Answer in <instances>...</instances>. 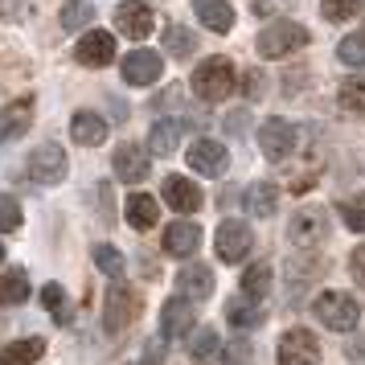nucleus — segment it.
<instances>
[{
	"label": "nucleus",
	"mask_w": 365,
	"mask_h": 365,
	"mask_svg": "<svg viewBox=\"0 0 365 365\" xmlns=\"http://www.w3.org/2000/svg\"><path fill=\"white\" fill-rule=\"evenodd\" d=\"M312 312L324 329L349 332V329H357V320H361V304L349 296V292H320L312 304Z\"/></svg>",
	"instance_id": "nucleus-1"
},
{
	"label": "nucleus",
	"mask_w": 365,
	"mask_h": 365,
	"mask_svg": "<svg viewBox=\"0 0 365 365\" xmlns=\"http://www.w3.org/2000/svg\"><path fill=\"white\" fill-rule=\"evenodd\" d=\"M193 91H197V99H205V103L230 99V91H234V62H230V58H205V62L193 70Z\"/></svg>",
	"instance_id": "nucleus-2"
},
{
	"label": "nucleus",
	"mask_w": 365,
	"mask_h": 365,
	"mask_svg": "<svg viewBox=\"0 0 365 365\" xmlns=\"http://www.w3.org/2000/svg\"><path fill=\"white\" fill-rule=\"evenodd\" d=\"M308 46V29L296 21H271L263 34H259V53L263 58H283V53Z\"/></svg>",
	"instance_id": "nucleus-3"
},
{
	"label": "nucleus",
	"mask_w": 365,
	"mask_h": 365,
	"mask_svg": "<svg viewBox=\"0 0 365 365\" xmlns=\"http://www.w3.org/2000/svg\"><path fill=\"white\" fill-rule=\"evenodd\" d=\"M140 316V296H135L128 283H115L107 299H103V329L107 332H123Z\"/></svg>",
	"instance_id": "nucleus-4"
},
{
	"label": "nucleus",
	"mask_w": 365,
	"mask_h": 365,
	"mask_svg": "<svg viewBox=\"0 0 365 365\" xmlns=\"http://www.w3.org/2000/svg\"><path fill=\"white\" fill-rule=\"evenodd\" d=\"M296 144H299V132L287 119H279V115L263 119V128H259V148H263L267 160H275V165L287 160V156L296 152Z\"/></svg>",
	"instance_id": "nucleus-5"
},
{
	"label": "nucleus",
	"mask_w": 365,
	"mask_h": 365,
	"mask_svg": "<svg viewBox=\"0 0 365 365\" xmlns=\"http://www.w3.org/2000/svg\"><path fill=\"white\" fill-rule=\"evenodd\" d=\"M66 152L58 148V144H41V148L29 152V177H34L37 185H58V181H66Z\"/></svg>",
	"instance_id": "nucleus-6"
},
{
	"label": "nucleus",
	"mask_w": 365,
	"mask_h": 365,
	"mask_svg": "<svg viewBox=\"0 0 365 365\" xmlns=\"http://www.w3.org/2000/svg\"><path fill=\"white\" fill-rule=\"evenodd\" d=\"M275 357H279V365H320V341L308 329H292L283 332Z\"/></svg>",
	"instance_id": "nucleus-7"
},
{
	"label": "nucleus",
	"mask_w": 365,
	"mask_h": 365,
	"mask_svg": "<svg viewBox=\"0 0 365 365\" xmlns=\"http://www.w3.org/2000/svg\"><path fill=\"white\" fill-rule=\"evenodd\" d=\"M250 242H255V234H250V226L247 222H222V226H217V259H222V263H242V259H247L250 255Z\"/></svg>",
	"instance_id": "nucleus-8"
},
{
	"label": "nucleus",
	"mask_w": 365,
	"mask_h": 365,
	"mask_svg": "<svg viewBox=\"0 0 365 365\" xmlns=\"http://www.w3.org/2000/svg\"><path fill=\"white\" fill-rule=\"evenodd\" d=\"M115 29L123 37H132V41H144L156 29V17H152V9L144 0H123L115 9Z\"/></svg>",
	"instance_id": "nucleus-9"
},
{
	"label": "nucleus",
	"mask_w": 365,
	"mask_h": 365,
	"mask_svg": "<svg viewBox=\"0 0 365 365\" xmlns=\"http://www.w3.org/2000/svg\"><path fill=\"white\" fill-rule=\"evenodd\" d=\"M165 74V62H160V53H152V50H135L123 58V83H132V86H152L156 78Z\"/></svg>",
	"instance_id": "nucleus-10"
},
{
	"label": "nucleus",
	"mask_w": 365,
	"mask_h": 365,
	"mask_svg": "<svg viewBox=\"0 0 365 365\" xmlns=\"http://www.w3.org/2000/svg\"><path fill=\"white\" fill-rule=\"evenodd\" d=\"M287 234H292L296 247H316V242H324V234H329V214H324V210H296Z\"/></svg>",
	"instance_id": "nucleus-11"
},
{
	"label": "nucleus",
	"mask_w": 365,
	"mask_h": 365,
	"mask_svg": "<svg viewBox=\"0 0 365 365\" xmlns=\"http://www.w3.org/2000/svg\"><path fill=\"white\" fill-rule=\"evenodd\" d=\"M74 58H78L83 66H107V62L115 58V37L103 34V29H91V34L78 37V46H74Z\"/></svg>",
	"instance_id": "nucleus-12"
},
{
	"label": "nucleus",
	"mask_w": 365,
	"mask_h": 365,
	"mask_svg": "<svg viewBox=\"0 0 365 365\" xmlns=\"http://www.w3.org/2000/svg\"><path fill=\"white\" fill-rule=\"evenodd\" d=\"M226 165H230V156H226V148H222L217 140H197V144L189 148V168L201 173V177H222Z\"/></svg>",
	"instance_id": "nucleus-13"
},
{
	"label": "nucleus",
	"mask_w": 365,
	"mask_h": 365,
	"mask_svg": "<svg viewBox=\"0 0 365 365\" xmlns=\"http://www.w3.org/2000/svg\"><path fill=\"white\" fill-rule=\"evenodd\" d=\"M193 316H197V308H193L189 296L165 299V308H160V332L165 336H185V332L193 329Z\"/></svg>",
	"instance_id": "nucleus-14"
},
{
	"label": "nucleus",
	"mask_w": 365,
	"mask_h": 365,
	"mask_svg": "<svg viewBox=\"0 0 365 365\" xmlns=\"http://www.w3.org/2000/svg\"><path fill=\"white\" fill-rule=\"evenodd\" d=\"M165 201L177 210V214H197L205 193H201L189 177H165Z\"/></svg>",
	"instance_id": "nucleus-15"
},
{
	"label": "nucleus",
	"mask_w": 365,
	"mask_h": 365,
	"mask_svg": "<svg viewBox=\"0 0 365 365\" xmlns=\"http://www.w3.org/2000/svg\"><path fill=\"white\" fill-rule=\"evenodd\" d=\"M111 165H115V177H119V181L135 185V181H144V177H148V152L140 148V144H119Z\"/></svg>",
	"instance_id": "nucleus-16"
},
{
	"label": "nucleus",
	"mask_w": 365,
	"mask_h": 365,
	"mask_svg": "<svg viewBox=\"0 0 365 365\" xmlns=\"http://www.w3.org/2000/svg\"><path fill=\"white\" fill-rule=\"evenodd\" d=\"M29 123H34V99H29V95H25V99H13L4 111H0V144L17 140Z\"/></svg>",
	"instance_id": "nucleus-17"
},
{
	"label": "nucleus",
	"mask_w": 365,
	"mask_h": 365,
	"mask_svg": "<svg viewBox=\"0 0 365 365\" xmlns=\"http://www.w3.org/2000/svg\"><path fill=\"white\" fill-rule=\"evenodd\" d=\"M197 247H201V226L197 222H173V226L165 230V250L177 255V259H189Z\"/></svg>",
	"instance_id": "nucleus-18"
},
{
	"label": "nucleus",
	"mask_w": 365,
	"mask_h": 365,
	"mask_svg": "<svg viewBox=\"0 0 365 365\" xmlns=\"http://www.w3.org/2000/svg\"><path fill=\"white\" fill-rule=\"evenodd\" d=\"M70 135L83 148H99L103 140H107V119L95 115V111H78V115L70 119Z\"/></svg>",
	"instance_id": "nucleus-19"
},
{
	"label": "nucleus",
	"mask_w": 365,
	"mask_h": 365,
	"mask_svg": "<svg viewBox=\"0 0 365 365\" xmlns=\"http://www.w3.org/2000/svg\"><path fill=\"white\" fill-rule=\"evenodd\" d=\"M193 13L205 29H214V34H230L234 29V9L230 0H193Z\"/></svg>",
	"instance_id": "nucleus-20"
},
{
	"label": "nucleus",
	"mask_w": 365,
	"mask_h": 365,
	"mask_svg": "<svg viewBox=\"0 0 365 365\" xmlns=\"http://www.w3.org/2000/svg\"><path fill=\"white\" fill-rule=\"evenodd\" d=\"M177 292L189 299H205V296H214V271L205 263H193V267H185L181 275H177Z\"/></svg>",
	"instance_id": "nucleus-21"
},
{
	"label": "nucleus",
	"mask_w": 365,
	"mask_h": 365,
	"mask_svg": "<svg viewBox=\"0 0 365 365\" xmlns=\"http://www.w3.org/2000/svg\"><path fill=\"white\" fill-rule=\"evenodd\" d=\"M226 320H230L234 329H259L263 324V308H259V299H250L242 292V296H234L226 304Z\"/></svg>",
	"instance_id": "nucleus-22"
},
{
	"label": "nucleus",
	"mask_w": 365,
	"mask_h": 365,
	"mask_svg": "<svg viewBox=\"0 0 365 365\" xmlns=\"http://www.w3.org/2000/svg\"><path fill=\"white\" fill-rule=\"evenodd\" d=\"M46 353V341L41 336H25V341H13V345L0 349V365H34L41 361Z\"/></svg>",
	"instance_id": "nucleus-23"
},
{
	"label": "nucleus",
	"mask_w": 365,
	"mask_h": 365,
	"mask_svg": "<svg viewBox=\"0 0 365 365\" xmlns=\"http://www.w3.org/2000/svg\"><path fill=\"white\" fill-rule=\"evenodd\" d=\"M242 205H247V214L255 217H271L275 214V205H279V189L271 181H259L247 189V197H242Z\"/></svg>",
	"instance_id": "nucleus-24"
},
{
	"label": "nucleus",
	"mask_w": 365,
	"mask_h": 365,
	"mask_svg": "<svg viewBox=\"0 0 365 365\" xmlns=\"http://www.w3.org/2000/svg\"><path fill=\"white\" fill-rule=\"evenodd\" d=\"M181 123L177 119H156L148 132V152H156V156H168V152H177V140H181Z\"/></svg>",
	"instance_id": "nucleus-25"
},
{
	"label": "nucleus",
	"mask_w": 365,
	"mask_h": 365,
	"mask_svg": "<svg viewBox=\"0 0 365 365\" xmlns=\"http://www.w3.org/2000/svg\"><path fill=\"white\" fill-rule=\"evenodd\" d=\"M156 217H160L156 197H148V193H132V197H128V222H132L135 230H152Z\"/></svg>",
	"instance_id": "nucleus-26"
},
{
	"label": "nucleus",
	"mask_w": 365,
	"mask_h": 365,
	"mask_svg": "<svg viewBox=\"0 0 365 365\" xmlns=\"http://www.w3.org/2000/svg\"><path fill=\"white\" fill-rule=\"evenodd\" d=\"M91 21H95V4H91V0H66V4H62V29H66V34H78Z\"/></svg>",
	"instance_id": "nucleus-27"
},
{
	"label": "nucleus",
	"mask_w": 365,
	"mask_h": 365,
	"mask_svg": "<svg viewBox=\"0 0 365 365\" xmlns=\"http://www.w3.org/2000/svg\"><path fill=\"white\" fill-rule=\"evenodd\" d=\"M29 299V275L25 271H9L4 279H0V304H25Z\"/></svg>",
	"instance_id": "nucleus-28"
},
{
	"label": "nucleus",
	"mask_w": 365,
	"mask_h": 365,
	"mask_svg": "<svg viewBox=\"0 0 365 365\" xmlns=\"http://www.w3.org/2000/svg\"><path fill=\"white\" fill-rule=\"evenodd\" d=\"M242 292H247L250 299H263L267 292H271V267L267 263L247 267V275H242Z\"/></svg>",
	"instance_id": "nucleus-29"
},
{
	"label": "nucleus",
	"mask_w": 365,
	"mask_h": 365,
	"mask_svg": "<svg viewBox=\"0 0 365 365\" xmlns=\"http://www.w3.org/2000/svg\"><path fill=\"white\" fill-rule=\"evenodd\" d=\"M95 263H99V271H103V275H111V279H119V275L128 271L123 255H119L115 247H107V242H99V247H95Z\"/></svg>",
	"instance_id": "nucleus-30"
},
{
	"label": "nucleus",
	"mask_w": 365,
	"mask_h": 365,
	"mask_svg": "<svg viewBox=\"0 0 365 365\" xmlns=\"http://www.w3.org/2000/svg\"><path fill=\"white\" fill-rule=\"evenodd\" d=\"M165 46H168V53H177V58H189V53L197 50V37L189 34V29H181V25H168Z\"/></svg>",
	"instance_id": "nucleus-31"
},
{
	"label": "nucleus",
	"mask_w": 365,
	"mask_h": 365,
	"mask_svg": "<svg viewBox=\"0 0 365 365\" xmlns=\"http://www.w3.org/2000/svg\"><path fill=\"white\" fill-rule=\"evenodd\" d=\"M336 58L345 66H365V34H349L341 46H336Z\"/></svg>",
	"instance_id": "nucleus-32"
},
{
	"label": "nucleus",
	"mask_w": 365,
	"mask_h": 365,
	"mask_svg": "<svg viewBox=\"0 0 365 365\" xmlns=\"http://www.w3.org/2000/svg\"><path fill=\"white\" fill-rule=\"evenodd\" d=\"M341 107L365 115V78H349V83H341Z\"/></svg>",
	"instance_id": "nucleus-33"
},
{
	"label": "nucleus",
	"mask_w": 365,
	"mask_h": 365,
	"mask_svg": "<svg viewBox=\"0 0 365 365\" xmlns=\"http://www.w3.org/2000/svg\"><path fill=\"white\" fill-rule=\"evenodd\" d=\"M357 9H361V0H320L324 21H349V17H357Z\"/></svg>",
	"instance_id": "nucleus-34"
},
{
	"label": "nucleus",
	"mask_w": 365,
	"mask_h": 365,
	"mask_svg": "<svg viewBox=\"0 0 365 365\" xmlns=\"http://www.w3.org/2000/svg\"><path fill=\"white\" fill-rule=\"evenodd\" d=\"M336 210H341L349 230H365V197H345Z\"/></svg>",
	"instance_id": "nucleus-35"
},
{
	"label": "nucleus",
	"mask_w": 365,
	"mask_h": 365,
	"mask_svg": "<svg viewBox=\"0 0 365 365\" xmlns=\"http://www.w3.org/2000/svg\"><path fill=\"white\" fill-rule=\"evenodd\" d=\"M21 205L17 197H9V193H0V230L9 234V230H21Z\"/></svg>",
	"instance_id": "nucleus-36"
},
{
	"label": "nucleus",
	"mask_w": 365,
	"mask_h": 365,
	"mask_svg": "<svg viewBox=\"0 0 365 365\" xmlns=\"http://www.w3.org/2000/svg\"><path fill=\"white\" fill-rule=\"evenodd\" d=\"M189 353H193L197 361H205V357H214V353H217V332H214V329H201L197 336H193V345H189Z\"/></svg>",
	"instance_id": "nucleus-37"
},
{
	"label": "nucleus",
	"mask_w": 365,
	"mask_h": 365,
	"mask_svg": "<svg viewBox=\"0 0 365 365\" xmlns=\"http://www.w3.org/2000/svg\"><path fill=\"white\" fill-rule=\"evenodd\" d=\"M41 304H46L58 320H66V292H62L58 283H46V287H41Z\"/></svg>",
	"instance_id": "nucleus-38"
},
{
	"label": "nucleus",
	"mask_w": 365,
	"mask_h": 365,
	"mask_svg": "<svg viewBox=\"0 0 365 365\" xmlns=\"http://www.w3.org/2000/svg\"><path fill=\"white\" fill-rule=\"evenodd\" d=\"M349 271H353V279L361 283L365 287V242L357 250H353V255H349Z\"/></svg>",
	"instance_id": "nucleus-39"
},
{
	"label": "nucleus",
	"mask_w": 365,
	"mask_h": 365,
	"mask_svg": "<svg viewBox=\"0 0 365 365\" xmlns=\"http://www.w3.org/2000/svg\"><path fill=\"white\" fill-rule=\"evenodd\" d=\"M21 9L13 4V0H0V17H17Z\"/></svg>",
	"instance_id": "nucleus-40"
},
{
	"label": "nucleus",
	"mask_w": 365,
	"mask_h": 365,
	"mask_svg": "<svg viewBox=\"0 0 365 365\" xmlns=\"http://www.w3.org/2000/svg\"><path fill=\"white\" fill-rule=\"evenodd\" d=\"M0 263H4V247H0Z\"/></svg>",
	"instance_id": "nucleus-41"
}]
</instances>
